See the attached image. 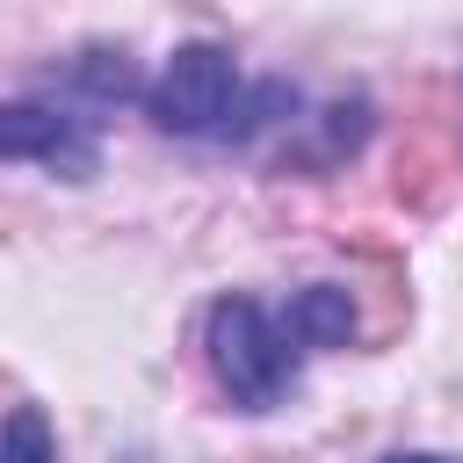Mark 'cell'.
<instances>
[{
    "instance_id": "cell-1",
    "label": "cell",
    "mask_w": 463,
    "mask_h": 463,
    "mask_svg": "<svg viewBox=\"0 0 463 463\" xmlns=\"http://www.w3.org/2000/svg\"><path fill=\"white\" fill-rule=\"evenodd\" d=\"M203 354H210L217 391L239 412H275L297 383V340L260 297H239V289H224L203 311Z\"/></svg>"
},
{
    "instance_id": "cell-2",
    "label": "cell",
    "mask_w": 463,
    "mask_h": 463,
    "mask_svg": "<svg viewBox=\"0 0 463 463\" xmlns=\"http://www.w3.org/2000/svg\"><path fill=\"white\" fill-rule=\"evenodd\" d=\"M239 65L224 43H181L159 80H145V116L166 137H224L232 109H239Z\"/></svg>"
},
{
    "instance_id": "cell-3",
    "label": "cell",
    "mask_w": 463,
    "mask_h": 463,
    "mask_svg": "<svg viewBox=\"0 0 463 463\" xmlns=\"http://www.w3.org/2000/svg\"><path fill=\"white\" fill-rule=\"evenodd\" d=\"M0 159H36L58 181H94L101 174V137L94 116L51 109V101H0Z\"/></svg>"
},
{
    "instance_id": "cell-4",
    "label": "cell",
    "mask_w": 463,
    "mask_h": 463,
    "mask_svg": "<svg viewBox=\"0 0 463 463\" xmlns=\"http://www.w3.org/2000/svg\"><path fill=\"white\" fill-rule=\"evenodd\" d=\"M282 333H289L297 347H354L362 318H354V297H347L340 282H311V289H297V297H289Z\"/></svg>"
},
{
    "instance_id": "cell-5",
    "label": "cell",
    "mask_w": 463,
    "mask_h": 463,
    "mask_svg": "<svg viewBox=\"0 0 463 463\" xmlns=\"http://www.w3.org/2000/svg\"><path fill=\"white\" fill-rule=\"evenodd\" d=\"M65 94H80L72 109H116V101H145V80H137V65L123 51L94 43V51L65 58Z\"/></svg>"
},
{
    "instance_id": "cell-6",
    "label": "cell",
    "mask_w": 463,
    "mask_h": 463,
    "mask_svg": "<svg viewBox=\"0 0 463 463\" xmlns=\"http://www.w3.org/2000/svg\"><path fill=\"white\" fill-rule=\"evenodd\" d=\"M0 463H58V441H51L43 405H14L0 420Z\"/></svg>"
},
{
    "instance_id": "cell-7",
    "label": "cell",
    "mask_w": 463,
    "mask_h": 463,
    "mask_svg": "<svg viewBox=\"0 0 463 463\" xmlns=\"http://www.w3.org/2000/svg\"><path fill=\"white\" fill-rule=\"evenodd\" d=\"M383 463H456V456H434V449H405V456H383Z\"/></svg>"
}]
</instances>
